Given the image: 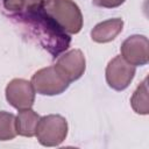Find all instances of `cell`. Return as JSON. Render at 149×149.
Segmentation results:
<instances>
[{
  "instance_id": "9",
  "label": "cell",
  "mask_w": 149,
  "mask_h": 149,
  "mask_svg": "<svg viewBox=\"0 0 149 149\" xmlns=\"http://www.w3.org/2000/svg\"><path fill=\"white\" fill-rule=\"evenodd\" d=\"M123 29V20L113 17L101 21L91 30V38L95 43H108L113 41Z\"/></svg>"
},
{
  "instance_id": "1",
  "label": "cell",
  "mask_w": 149,
  "mask_h": 149,
  "mask_svg": "<svg viewBox=\"0 0 149 149\" xmlns=\"http://www.w3.org/2000/svg\"><path fill=\"white\" fill-rule=\"evenodd\" d=\"M10 17L19 21L54 58L58 57L70 47V35L50 19L43 8L22 12Z\"/></svg>"
},
{
  "instance_id": "6",
  "label": "cell",
  "mask_w": 149,
  "mask_h": 149,
  "mask_svg": "<svg viewBox=\"0 0 149 149\" xmlns=\"http://www.w3.org/2000/svg\"><path fill=\"white\" fill-rule=\"evenodd\" d=\"M35 93L31 83L23 78L12 79L5 90L7 102L17 111L31 108L35 101Z\"/></svg>"
},
{
  "instance_id": "14",
  "label": "cell",
  "mask_w": 149,
  "mask_h": 149,
  "mask_svg": "<svg viewBox=\"0 0 149 149\" xmlns=\"http://www.w3.org/2000/svg\"><path fill=\"white\" fill-rule=\"evenodd\" d=\"M126 0H92V3L102 8H116L121 6Z\"/></svg>"
},
{
  "instance_id": "10",
  "label": "cell",
  "mask_w": 149,
  "mask_h": 149,
  "mask_svg": "<svg viewBox=\"0 0 149 149\" xmlns=\"http://www.w3.org/2000/svg\"><path fill=\"white\" fill-rule=\"evenodd\" d=\"M40 118L41 116L31 108L20 109L17 115L15 116V127L17 135L24 137L35 136Z\"/></svg>"
},
{
  "instance_id": "4",
  "label": "cell",
  "mask_w": 149,
  "mask_h": 149,
  "mask_svg": "<svg viewBox=\"0 0 149 149\" xmlns=\"http://www.w3.org/2000/svg\"><path fill=\"white\" fill-rule=\"evenodd\" d=\"M36 93L41 95H58L70 85V81L56 69L55 65L37 70L30 80Z\"/></svg>"
},
{
  "instance_id": "5",
  "label": "cell",
  "mask_w": 149,
  "mask_h": 149,
  "mask_svg": "<svg viewBox=\"0 0 149 149\" xmlns=\"http://www.w3.org/2000/svg\"><path fill=\"white\" fill-rule=\"evenodd\" d=\"M135 66L129 64L122 58L121 55H119L108 62L105 71V77L111 88L115 91H123L130 85L135 77Z\"/></svg>"
},
{
  "instance_id": "15",
  "label": "cell",
  "mask_w": 149,
  "mask_h": 149,
  "mask_svg": "<svg viewBox=\"0 0 149 149\" xmlns=\"http://www.w3.org/2000/svg\"><path fill=\"white\" fill-rule=\"evenodd\" d=\"M49 0H24V8H23L22 12H28V10H34V9L43 8L44 5Z\"/></svg>"
},
{
  "instance_id": "3",
  "label": "cell",
  "mask_w": 149,
  "mask_h": 149,
  "mask_svg": "<svg viewBox=\"0 0 149 149\" xmlns=\"http://www.w3.org/2000/svg\"><path fill=\"white\" fill-rule=\"evenodd\" d=\"M68 121L59 114H48L40 118L36 134L37 141L44 147H57L68 136Z\"/></svg>"
},
{
  "instance_id": "8",
  "label": "cell",
  "mask_w": 149,
  "mask_h": 149,
  "mask_svg": "<svg viewBox=\"0 0 149 149\" xmlns=\"http://www.w3.org/2000/svg\"><path fill=\"white\" fill-rule=\"evenodd\" d=\"M149 41L144 35H132L127 37L121 47L120 52L125 61L134 66H143L149 62Z\"/></svg>"
},
{
  "instance_id": "11",
  "label": "cell",
  "mask_w": 149,
  "mask_h": 149,
  "mask_svg": "<svg viewBox=\"0 0 149 149\" xmlns=\"http://www.w3.org/2000/svg\"><path fill=\"white\" fill-rule=\"evenodd\" d=\"M130 106L135 113L141 115H147L149 113V102H148V78L146 77L143 81L136 87L132 98Z\"/></svg>"
},
{
  "instance_id": "7",
  "label": "cell",
  "mask_w": 149,
  "mask_h": 149,
  "mask_svg": "<svg viewBox=\"0 0 149 149\" xmlns=\"http://www.w3.org/2000/svg\"><path fill=\"white\" fill-rule=\"evenodd\" d=\"M56 69L70 83L78 80L86 70V59L81 50L71 49L57 57Z\"/></svg>"
},
{
  "instance_id": "2",
  "label": "cell",
  "mask_w": 149,
  "mask_h": 149,
  "mask_svg": "<svg viewBox=\"0 0 149 149\" xmlns=\"http://www.w3.org/2000/svg\"><path fill=\"white\" fill-rule=\"evenodd\" d=\"M43 9L66 34H78L81 30L83 14L73 0H49Z\"/></svg>"
},
{
  "instance_id": "13",
  "label": "cell",
  "mask_w": 149,
  "mask_h": 149,
  "mask_svg": "<svg viewBox=\"0 0 149 149\" xmlns=\"http://www.w3.org/2000/svg\"><path fill=\"white\" fill-rule=\"evenodd\" d=\"M2 7L8 16L20 14L24 8V0H2Z\"/></svg>"
},
{
  "instance_id": "12",
  "label": "cell",
  "mask_w": 149,
  "mask_h": 149,
  "mask_svg": "<svg viewBox=\"0 0 149 149\" xmlns=\"http://www.w3.org/2000/svg\"><path fill=\"white\" fill-rule=\"evenodd\" d=\"M16 135L15 115L7 111H0V141H10Z\"/></svg>"
}]
</instances>
